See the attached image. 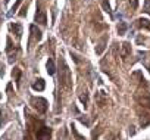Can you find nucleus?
Segmentation results:
<instances>
[{
    "label": "nucleus",
    "mask_w": 150,
    "mask_h": 140,
    "mask_svg": "<svg viewBox=\"0 0 150 140\" xmlns=\"http://www.w3.org/2000/svg\"><path fill=\"white\" fill-rule=\"evenodd\" d=\"M0 97H2V95H0Z\"/></svg>",
    "instance_id": "25"
},
{
    "label": "nucleus",
    "mask_w": 150,
    "mask_h": 140,
    "mask_svg": "<svg viewBox=\"0 0 150 140\" xmlns=\"http://www.w3.org/2000/svg\"><path fill=\"white\" fill-rule=\"evenodd\" d=\"M80 121H81V122H83V124H86V125H87V127H88V125H90V121H88V119H87V118H83V117H80Z\"/></svg>",
    "instance_id": "23"
},
{
    "label": "nucleus",
    "mask_w": 150,
    "mask_h": 140,
    "mask_svg": "<svg viewBox=\"0 0 150 140\" xmlns=\"http://www.w3.org/2000/svg\"><path fill=\"white\" fill-rule=\"evenodd\" d=\"M144 12H150V0H146L144 2Z\"/></svg>",
    "instance_id": "22"
},
{
    "label": "nucleus",
    "mask_w": 150,
    "mask_h": 140,
    "mask_svg": "<svg viewBox=\"0 0 150 140\" xmlns=\"http://www.w3.org/2000/svg\"><path fill=\"white\" fill-rule=\"evenodd\" d=\"M46 66H47V72H49L50 75H54V74H56V65H54L53 59H49Z\"/></svg>",
    "instance_id": "13"
},
{
    "label": "nucleus",
    "mask_w": 150,
    "mask_h": 140,
    "mask_svg": "<svg viewBox=\"0 0 150 140\" xmlns=\"http://www.w3.org/2000/svg\"><path fill=\"white\" fill-rule=\"evenodd\" d=\"M127 28H128V25L125 22H119V25H118V34L119 36H124L127 33Z\"/></svg>",
    "instance_id": "16"
},
{
    "label": "nucleus",
    "mask_w": 150,
    "mask_h": 140,
    "mask_svg": "<svg viewBox=\"0 0 150 140\" xmlns=\"http://www.w3.org/2000/svg\"><path fill=\"white\" fill-rule=\"evenodd\" d=\"M137 22V27L138 28H146V30H150V21L146 19V18H140L135 21Z\"/></svg>",
    "instance_id": "11"
},
{
    "label": "nucleus",
    "mask_w": 150,
    "mask_h": 140,
    "mask_svg": "<svg viewBox=\"0 0 150 140\" xmlns=\"http://www.w3.org/2000/svg\"><path fill=\"white\" fill-rule=\"evenodd\" d=\"M31 105L40 114H44L47 111V100L44 97H31Z\"/></svg>",
    "instance_id": "3"
},
{
    "label": "nucleus",
    "mask_w": 150,
    "mask_h": 140,
    "mask_svg": "<svg viewBox=\"0 0 150 140\" xmlns=\"http://www.w3.org/2000/svg\"><path fill=\"white\" fill-rule=\"evenodd\" d=\"M21 2H22V0H18V2H16V3L13 5V8H12V9H11V12H9V16H12V15H13V14L16 12V9H18V6L21 5Z\"/></svg>",
    "instance_id": "20"
},
{
    "label": "nucleus",
    "mask_w": 150,
    "mask_h": 140,
    "mask_svg": "<svg viewBox=\"0 0 150 140\" xmlns=\"http://www.w3.org/2000/svg\"><path fill=\"white\" fill-rule=\"evenodd\" d=\"M30 31H31V37H30V40H28V46H31L33 44V41H35V43H38L40 40H41V31L35 27V25H31L30 27Z\"/></svg>",
    "instance_id": "4"
},
{
    "label": "nucleus",
    "mask_w": 150,
    "mask_h": 140,
    "mask_svg": "<svg viewBox=\"0 0 150 140\" xmlns=\"http://www.w3.org/2000/svg\"><path fill=\"white\" fill-rule=\"evenodd\" d=\"M44 87H46V81H44L43 78H38V80L33 84V89H34V90H37V92H43V90H44Z\"/></svg>",
    "instance_id": "10"
},
{
    "label": "nucleus",
    "mask_w": 150,
    "mask_h": 140,
    "mask_svg": "<svg viewBox=\"0 0 150 140\" xmlns=\"http://www.w3.org/2000/svg\"><path fill=\"white\" fill-rule=\"evenodd\" d=\"M59 81L60 86L66 90H71L72 87V75H71V69L68 68L65 59H60V69H59Z\"/></svg>",
    "instance_id": "1"
},
{
    "label": "nucleus",
    "mask_w": 150,
    "mask_h": 140,
    "mask_svg": "<svg viewBox=\"0 0 150 140\" xmlns=\"http://www.w3.org/2000/svg\"><path fill=\"white\" fill-rule=\"evenodd\" d=\"M121 58H122V60H125L129 55H131V44L128 43V41H125V43H122V46H121Z\"/></svg>",
    "instance_id": "6"
},
{
    "label": "nucleus",
    "mask_w": 150,
    "mask_h": 140,
    "mask_svg": "<svg viewBox=\"0 0 150 140\" xmlns=\"http://www.w3.org/2000/svg\"><path fill=\"white\" fill-rule=\"evenodd\" d=\"M11 30L13 31V34L16 36V38L19 40L21 38V36H22V27H21V24H16V22H11Z\"/></svg>",
    "instance_id": "8"
},
{
    "label": "nucleus",
    "mask_w": 150,
    "mask_h": 140,
    "mask_svg": "<svg viewBox=\"0 0 150 140\" xmlns=\"http://www.w3.org/2000/svg\"><path fill=\"white\" fill-rule=\"evenodd\" d=\"M25 15H27V6H24L19 12V16H25Z\"/></svg>",
    "instance_id": "24"
},
{
    "label": "nucleus",
    "mask_w": 150,
    "mask_h": 140,
    "mask_svg": "<svg viewBox=\"0 0 150 140\" xmlns=\"http://www.w3.org/2000/svg\"><path fill=\"white\" fill-rule=\"evenodd\" d=\"M106 40H108V37H103V38L100 40V43H99V46L96 47V53H97V55H100V53L103 52V49H105V43H106Z\"/></svg>",
    "instance_id": "14"
},
{
    "label": "nucleus",
    "mask_w": 150,
    "mask_h": 140,
    "mask_svg": "<svg viewBox=\"0 0 150 140\" xmlns=\"http://www.w3.org/2000/svg\"><path fill=\"white\" fill-rule=\"evenodd\" d=\"M100 2H102V8H103L109 15H112V9H110V5H109L108 0H100Z\"/></svg>",
    "instance_id": "19"
},
{
    "label": "nucleus",
    "mask_w": 150,
    "mask_h": 140,
    "mask_svg": "<svg viewBox=\"0 0 150 140\" xmlns=\"http://www.w3.org/2000/svg\"><path fill=\"white\" fill-rule=\"evenodd\" d=\"M71 128H72V134L75 136V140H86V137H84V136H81V134L77 131V128H75V125H74V124L71 125Z\"/></svg>",
    "instance_id": "17"
},
{
    "label": "nucleus",
    "mask_w": 150,
    "mask_h": 140,
    "mask_svg": "<svg viewBox=\"0 0 150 140\" xmlns=\"http://www.w3.org/2000/svg\"><path fill=\"white\" fill-rule=\"evenodd\" d=\"M80 100H81V103L84 105V108H87V105H88V93L84 92V93L80 96Z\"/></svg>",
    "instance_id": "18"
},
{
    "label": "nucleus",
    "mask_w": 150,
    "mask_h": 140,
    "mask_svg": "<svg viewBox=\"0 0 150 140\" xmlns=\"http://www.w3.org/2000/svg\"><path fill=\"white\" fill-rule=\"evenodd\" d=\"M140 124H141L143 128L147 127V125L150 124V115H141V118H140Z\"/></svg>",
    "instance_id": "15"
},
{
    "label": "nucleus",
    "mask_w": 150,
    "mask_h": 140,
    "mask_svg": "<svg viewBox=\"0 0 150 140\" xmlns=\"http://www.w3.org/2000/svg\"><path fill=\"white\" fill-rule=\"evenodd\" d=\"M96 100H97V103H99L100 106H103V105L108 102V97H106L105 92H99V93H96Z\"/></svg>",
    "instance_id": "12"
},
{
    "label": "nucleus",
    "mask_w": 150,
    "mask_h": 140,
    "mask_svg": "<svg viewBox=\"0 0 150 140\" xmlns=\"http://www.w3.org/2000/svg\"><path fill=\"white\" fill-rule=\"evenodd\" d=\"M34 19H35V22H38V24H41V25H46V24H47L46 12L40 9V3H38V6H37V12H35V18H34Z\"/></svg>",
    "instance_id": "5"
},
{
    "label": "nucleus",
    "mask_w": 150,
    "mask_h": 140,
    "mask_svg": "<svg viewBox=\"0 0 150 140\" xmlns=\"http://www.w3.org/2000/svg\"><path fill=\"white\" fill-rule=\"evenodd\" d=\"M128 2H129V5H131L132 9H137L138 8V0H128Z\"/></svg>",
    "instance_id": "21"
},
{
    "label": "nucleus",
    "mask_w": 150,
    "mask_h": 140,
    "mask_svg": "<svg viewBox=\"0 0 150 140\" xmlns=\"http://www.w3.org/2000/svg\"><path fill=\"white\" fill-rule=\"evenodd\" d=\"M21 75H22V71H21V68H13V71H12V77L15 78V83H16V86H19L21 84Z\"/></svg>",
    "instance_id": "9"
},
{
    "label": "nucleus",
    "mask_w": 150,
    "mask_h": 140,
    "mask_svg": "<svg viewBox=\"0 0 150 140\" xmlns=\"http://www.w3.org/2000/svg\"><path fill=\"white\" fill-rule=\"evenodd\" d=\"M52 136V130L49 127H46L43 122L40 124L38 128H35V139L37 140H50Z\"/></svg>",
    "instance_id": "2"
},
{
    "label": "nucleus",
    "mask_w": 150,
    "mask_h": 140,
    "mask_svg": "<svg viewBox=\"0 0 150 140\" xmlns=\"http://www.w3.org/2000/svg\"><path fill=\"white\" fill-rule=\"evenodd\" d=\"M137 100H138V103H140L141 106H144V108H147V109H150V95H147V93H144L143 96H140V97H137Z\"/></svg>",
    "instance_id": "7"
}]
</instances>
